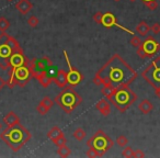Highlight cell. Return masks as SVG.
Wrapping results in <instances>:
<instances>
[{"label": "cell", "mask_w": 160, "mask_h": 158, "mask_svg": "<svg viewBox=\"0 0 160 158\" xmlns=\"http://www.w3.org/2000/svg\"><path fill=\"white\" fill-rule=\"evenodd\" d=\"M6 85H7V80H5V79L0 76V91L3 89V87H5Z\"/></svg>", "instance_id": "obj_36"}, {"label": "cell", "mask_w": 160, "mask_h": 158, "mask_svg": "<svg viewBox=\"0 0 160 158\" xmlns=\"http://www.w3.org/2000/svg\"><path fill=\"white\" fill-rule=\"evenodd\" d=\"M8 1H12V0H8Z\"/></svg>", "instance_id": "obj_42"}, {"label": "cell", "mask_w": 160, "mask_h": 158, "mask_svg": "<svg viewBox=\"0 0 160 158\" xmlns=\"http://www.w3.org/2000/svg\"><path fill=\"white\" fill-rule=\"evenodd\" d=\"M108 100L120 112H125L129 109L132 104L137 100V94L129 88V86H122L115 88L113 94L108 98Z\"/></svg>", "instance_id": "obj_3"}, {"label": "cell", "mask_w": 160, "mask_h": 158, "mask_svg": "<svg viewBox=\"0 0 160 158\" xmlns=\"http://www.w3.org/2000/svg\"><path fill=\"white\" fill-rule=\"evenodd\" d=\"M72 135H73V137H75L76 140H79V142H81V140H85L87 133H86V131L83 129H81V127H78V129H76L75 131H73Z\"/></svg>", "instance_id": "obj_21"}, {"label": "cell", "mask_w": 160, "mask_h": 158, "mask_svg": "<svg viewBox=\"0 0 160 158\" xmlns=\"http://www.w3.org/2000/svg\"><path fill=\"white\" fill-rule=\"evenodd\" d=\"M36 111L38 112V113L41 114V115H45V114H47V112L49 111L48 109H47L46 107H45V105H43L42 103H38V107H36Z\"/></svg>", "instance_id": "obj_29"}, {"label": "cell", "mask_w": 160, "mask_h": 158, "mask_svg": "<svg viewBox=\"0 0 160 158\" xmlns=\"http://www.w3.org/2000/svg\"><path fill=\"white\" fill-rule=\"evenodd\" d=\"M53 143H54V144H55L57 147L62 146V145H66V144H67V138L65 137V135H62V136H60V137H58L57 140H54Z\"/></svg>", "instance_id": "obj_28"}, {"label": "cell", "mask_w": 160, "mask_h": 158, "mask_svg": "<svg viewBox=\"0 0 160 158\" xmlns=\"http://www.w3.org/2000/svg\"><path fill=\"white\" fill-rule=\"evenodd\" d=\"M21 49L22 48L20 44L14 38L10 36L6 32L0 34V68L7 70L12 54Z\"/></svg>", "instance_id": "obj_5"}, {"label": "cell", "mask_w": 160, "mask_h": 158, "mask_svg": "<svg viewBox=\"0 0 160 158\" xmlns=\"http://www.w3.org/2000/svg\"><path fill=\"white\" fill-rule=\"evenodd\" d=\"M113 1H115V3H118V1H121V0H113Z\"/></svg>", "instance_id": "obj_39"}, {"label": "cell", "mask_w": 160, "mask_h": 158, "mask_svg": "<svg viewBox=\"0 0 160 158\" xmlns=\"http://www.w3.org/2000/svg\"><path fill=\"white\" fill-rule=\"evenodd\" d=\"M30 63V59L27 57V55L24 54L23 49L18 51L16 53L12 54V56L10 57L9 60V66H8V70H13V69L18 68L23 65H28Z\"/></svg>", "instance_id": "obj_11"}, {"label": "cell", "mask_w": 160, "mask_h": 158, "mask_svg": "<svg viewBox=\"0 0 160 158\" xmlns=\"http://www.w3.org/2000/svg\"><path fill=\"white\" fill-rule=\"evenodd\" d=\"M0 131H1V123H0Z\"/></svg>", "instance_id": "obj_41"}, {"label": "cell", "mask_w": 160, "mask_h": 158, "mask_svg": "<svg viewBox=\"0 0 160 158\" xmlns=\"http://www.w3.org/2000/svg\"><path fill=\"white\" fill-rule=\"evenodd\" d=\"M160 51V44L152 38V36H147L146 40L142 42V44L138 46L137 55L140 58H150L153 57L156 54Z\"/></svg>", "instance_id": "obj_9"}, {"label": "cell", "mask_w": 160, "mask_h": 158, "mask_svg": "<svg viewBox=\"0 0 160 158\" xmlns=\"http://www.w3.org/2000/svg\"><path fill=\"white\" fill-rule=\"evenodd\" d=\"M133 157H137V158H142V157H145V153L140 149H136L134 150V156Z\"/></svg>", "instance_id": "obj_35"}, {"label": "cell", "mask_w": 160, "mask_h": 158, "mask_svg": "<svg viewBox=\"0 0 160 158\" xmlns=\"http://www.w3.org/2000/svg\"><path fill=\"white\" fill-rule=\"evenodd\" d=\"M10 28V22L5 18V17H0V32H6Z\"/></svg>", "instance_id": "obj_22"}, {"label": "cell", "mask_w": 160, "mask_h": 158, "mask_svg": "<svg viewBox=\"0 0 160 158\" xmlns=\"http://www.w3.org/2000/svg\"><path fill=\"white\" fill-rule=\"evenodd\" d=\"M116 144L121 147H125L127 144H128V140H127L126 136L120 135V136H118V138H116Z\"/></svg>", "instance_id": "obj_25"}, {"label": "cell", "mask_w": 160, "mask_h": 158, "mask_svg": "<svg viewBox=\"0 0 160 158\" xmlns=\"http://www.w3.org/2000/svg\"><path fill=\"white\" fill-rule=\"evenodd\" d=\"M14 7H16V9L18 10L21 14L25 16V14H28L32 10L33 3H32L30 0H19L18 3L14 5Z\"/></svg>", "instance_id": "obj_13"}, {"label": "cell", "mask_w": 160, "mask_h": 158, "mask_svg": "<svg viewBox=\"0 0 160 158\" xmlns=\"http://www.w3.org/2000/svg\"><path fill=\"white\" fill-rule=\"evenodd\" d=\"M114 90H115V88L111 87V86H103L102 89H101V92H102V94L104 97L109 98V97L111 96L112 94H113Z\"/></svg>", "instance_id": "obj_23"}, {"label": "cell", "mask_w": 160, "mask_h": 158, "mask_svg": "<svg viewBox=\"0 0 160 158\" xmlns=\"http://www.w3.org/2000/svg\"><path fill=\"white\" fill-rule=\"evenodd\" d=\"M138 109H139V111L142 112V114H149L153 110V104L149 100L144 99V100H142V102L138 104Z\"/></svg>", "instance_id": "obj_17"}, {"label": "cell", "mask_w": 160, "mask_h": 158, "mask_svg": "<svg viewBox=\"0 0 160 158\" xmlns=\"http://www.w3.org/2000/svg\"><path fill=\"white\" fill-rule=\"evenodd\" d=\"M64 57H65V59H66L67 65H68V71H67L68 85L75 88L76 86H78L83 80V75L80 73L79 69H77L76 67H73L72 65H71L70 60H69V57H68V54H67L66 51H64Z\"/></svg>", "instance_id": "obj_10"}, {"label": "cell", "mask_w": 160, "mask_h": 158, "mask_svg": "<svg viewBox=\"0 0 160 158\" xmlns=\"http://www.w3.org/2000/svg\"><path fill=\"white\" fill-rule=\"evenodd\" d=\"M54 101L59 105L62 111L69 114L82 102V98L73 89V87L66 86V87L62 88V91L55 97Z\"/></svg>", "instance_id": "obj_4"}, {"label": "cell", "mask_w": 160, "mask_h": 158, "mask_svg": "<svg viewBox=\"0 0 160 158\" xmlns=\"http://www.w3.org/2000/svg\"><path fill=\"white\" fill-rule=\"evenodd\" d=\"M62 135H64V133H62V131L58 126L52 127L48 131V133H47V137H48L52 142H54V140H57L58 137H60V136H62Z\"/></svg>", "instance_id": "obj_18"}, {"label": "cell", "mask_w": 160, "mask_h": 158, "mask_svg": "<svg viewBox=\"0 0 160 158\" xmlns=\"http://www.w3.org/2000/svg\"><path fill=\"white\" fill-rule=\"evenodd\" d=\"M137 71L133 69L118 54H113L110 59L96 73L93 83L100 86L118 88L129 86L137 78Z\"/></svg>", "instance_id": "obj_1"}, {"label": "cell", "mask_w": 160, "mask_h": 158, "mask_svg": "<svg viewBox=\"0 0 160 158\" xmlns=\"http://www.w3.org/2000/svg\"><path fill=\"white\" fill-rule=\"evenodd\" d=\"M142 1L144 3H149V1H152V0H142Z\"/></svg>", "instance_id": "obj_38"}, {"label": "cell", "mask_w": 160, "mask_h": 158, "mask_svg": "<svg viewBox=\"0 0 160 158\" xmlns=\"http://www.w3.org/2000/svg\"><path fill=\"white\" fill-rule=\"evenodd\" d=\"M38 23H40V20H38V18L35 16H31L28 19V24L31 28H36L38 25Z\"/></svg>", "instance_id": "obj_27"}, {"label": "cell", "mask_w": 160, "mask_h": 158, "mask_svg": "<svg viewBox=\"0 0 160 158\" xmlns=\"http://www.w3.org/2000/svg\"><path fill=\"white\" fill-rule=\"evenodd\" d=\"M159 1H160V0H159Z\"/></svg>", "instance_id": "obj_43"}, {"label": "cell", "mask_w": 160, "mask_h": 158, "mask_svg": "<svg viewBox=\"0 0 160 158\" xmlns=\"http://www.w3.org/2000/svg\"><path fill=\"white\" fill-rule=\"evenodd\" d=\"M102 12L101 11H98L93 14V21L98 24H101V20H102Z\"/></svg>", "instance_id": "obj_33"}, {"label": "cell", "mask_w": 160, "mask_h": 158, "mask_svg": "<svg viewBox=\"0 0 160 158\" xmlns=\"http://www.w3.org/2000/svg\"><path fill=\"white\" fill-rule=\"evenodd\" d=\"M122 156H123V157H126V158L133 157V156H134L133 148H132V147H129V146H125L124 149H123V151H122Z\"/></svg>", "instance_id": "obj_26"}, {"label": "cell", "mask_w": 160, "mask_h": 158, "mask_svg": "<svg viewBox=\"0 0 160 158\" xmlns=\"http://www.w3.org/2000/svg\"><path fill=\"white\" fill-rule=\"evenodd\" d=\"M129 43H131V45H132L133 47H138L140 44H142V41H140V38H138V36L133 35V38H131Z\"/></svg>", "instance_id": "obj_30"}, {"label": "cell", "mask_w": 160, "mask_h": 158, "mask_svg": "<svg viewBox=\"0 0 160 158\" xmlns=\"http://www.w3.org/2000/svg\"><path fill=\"white\" fill-rule=\"evenodd\" d=\"M53 81L59 88L66 87V86L68 85V80H67V71L64 70V69H60V70H58Z\"/></svg>", "instance_id": "obj_15"}, {"label": "cell", "mask_w": 160, "mask_h": 158, "mask_svg": "<svg viewBox=\"0 0 160 158\" xmlns=\"http://www.w3.org/2000/svg\"><path fill=\"white\" fill-rule=\"evenodd\" d=\"M86 156L89 158H96V157H99V154L97 153L96 149H93L92 147H89V149H88L87 153H86Z\"/></svg>", "instance_id": "obj_31"}, {"label": "cell", "mask_w": 160, "mask_h": 158, "mask_svg": "<svg viewBox=\"0 0 160 158\" xmlns=\"http://www.w3.org/2000/svg\"><path fill=\"white\" fill-rule=\"evenodd\" d=\"M142 77L153 89L160 87V56L156 57L142 73Z\"/></svg>", "instance_id": "obj_8"}, {"label": "cell", "mask_w": 160, "mask_h": 158, "mask_svg": "<svg viewBox=\"0 0 160 158\" xmlns=\"http://www.w3.org/2000/svg\"><path fill=\"white\" fill-rule=\"evenodd\" d=\"M155 94H156V97H157V98L160 99V87H158V88H156V89H155Z\"/></svg>", "instance_id": "obj_37"}, {"label": "cell", "mask_w": 160, "mask_h": 158, "mask_svg": "<svg viewBox=\"0 0 160 158\" xmlns=\"http://www.w3.org/2000/svg\"><path fill=\"white\" fill-rule=\"evenodd\" d=\"M129 1H131V3H134V1H136V0H129Z\"/></svg>", "instance_id": "obj_40"}, {"label": "cell", "mask_w": 160, "mask_h": 158, "mask_svg": "<svg viewBox=\"0 0 160 158\" xmlns=\"http://www.w3.org/2000/svg\"><path fill=\"white\" fill-rule=\"evenodd\" d=\"M71 150L67 145H62V146H59L57 148V155L62 158H66L70 155Z\"/></svg>", "instance_id": "obj_20"}, {"label": "cell", "mask_w": 160, "mask_h": 158, "mask_svg": "<svg viewBox=\"0 0 160 158\" xmlns=\"http://www.w3.org/2000/svg\"><path fill=\"white\" fill-rule=\"evenodd\" d=\"M149 31H150V27L147 24L146 21H140L136 27V32L142 36H146Z\"/></svg>", "instance_id": "obj_19"}, {"label": "cell", "mask_w": 160, "mask_h": 158, "mask_svg": "<svg viewBox=\"0 0 160 158\" xmlns=\"http://www.w3.org/2000/svg\"><path fill=\"white\" fill-rule=\"evenodd\" d=\"M30 64V63H29ZM23 65L13 70H9V79L7 80V86L11 88L19 86V87H25L32 78V74L30 70V66Z\"/></svg>", "instance_id": "obj_7"}, {"label": "cell", "mask_w": 160, "mask_h": 158, "mask_svg": "<svg viewBox=\"0 0 160 158\" xmlns=\"http://www.w3.org/2000/svg\"><path fill=\"white\" fill-rule=\"evenodd\" d=\"M101 24L103 25L104 28H107V29H111V28L113 27H118L120 28L121 30H124V31H126L127 33L132 34V36L134 35V32H132L131 30L126 29V28L122 27V25H120L118 23V21H116V17L114 16L112 12H105V13L102 14V20H101Z\"/></svg>", "instance_id": "obj_12"}, {"label": "cell", "mask_w": 160, "mask_h": 158, "mask_svg": "<svg viewBox=\"0 0 160 158\" xmlns=\"http://www.w3.org/2000/svg\"><path fill=\"white\" fill-rule=\"evenodd\" d=\"M31 138V132L20 123L11 127L7 126V129L0 133V140H2L13 153L20 150Z\"/></svg>", "instance_id": "obj_2"}, {"label": "cell", "mask_w": 160, "mask_h": 158, "mask_svg": "<svg viewBox=\"0 0 160 158\" xmlns=\"http://www.w3.org/2000/svg\"><path fill=\"white\" fill-rule=\"evenodd\" d=\"M3 123L9 127L14 126V125H17V124L20 123V118L17 115L16 112L10 111V112H8L5 116H3Z\"/></svg>", "instance_id": "obj_16"}, {"label": "cell", "mask_w": 160, "mask_h": 158, "mask_svg": "<svg viewBox=\"0 0 160 158\" xmlns=\"http://www.w3.org/2000/svg\"><path fill=\"white\" fill-rule=\"evenodd\" d=\"M150 31L152 32L153 34H159L160 33V24L158 22L153 23L150 27Z\"/></svg>", "instance_id": "obj_34"}, {"label": "cell", "mask_w": 160, "mask_h": 158, "mask_svg": "<svg viewBox=\"0 0 160 158\" xmlns=\"http://www.w3.org/2000/svg\"><path fill=\"white\" fill-rule=\"evenodd\" d=\"M41 103H42L43 105H45V107L47 108L48 110H51L52 109V107H53V104H54V101L52 100L49 97H47V96H45L44 98L42 99V100L40 101Z\"/></svg>", "instance_id": "obj_24"}, {"label": "cell", "mask_w": 160, "mask_h": 158, "mask_svg": "<svg viewBox=\"0 0 160 158\" xmlns=\"http://www.w3.org/2000/svg\"><path fill=\"white\" fill-rule=\"evenodd\" d=\"M96 109L102 114L103 116H108L111 114V104L110 101H107L105 99H101L96 104Z\"/></svg>", "instance_id": "obj_14"}, {"label": "cell", "mask_w": 160, "mask_h": 158, "mask_svg": "<svg viewBox=\"0 0 160 158\" xmlns=\"http://www.w3.org/2000/svg\"><path fill=\"white\" fill-rule=\"evenodd\" d=\"M113 145L114 142L102 130H98L93 134V136L87 142V146L96 149L97 153L99 154V157H102L108 150H110L113 147Z\"/></svg>", "instance_id": "obj_6"}, {"label": "cell", "mask_w": 160, "mask_h": 158, "mask_svg": "<svg viewBox=\"0 0 160 158\" xmlns=\"http://www.w3.org/2000/svg\"><path fill=\"white\" fill-rule=\"evenodd\" d=\"M145 6H146V7L148 8L150 11H153V10L157 9L158 3H157V1H156V0H152V1H149V3H145Z\"/></svg>", "instance_id": "obj_32"}]
</instances>
